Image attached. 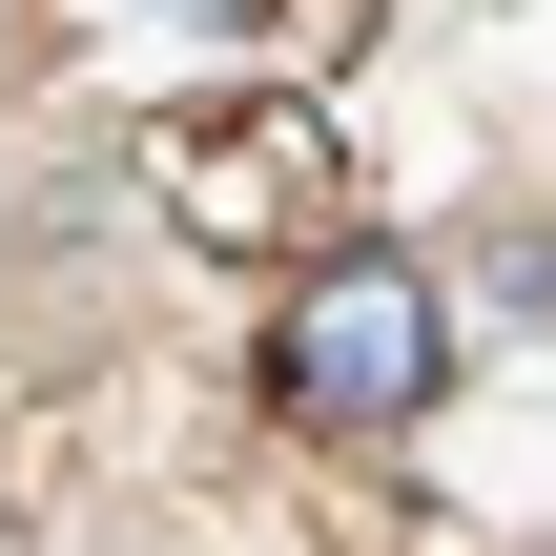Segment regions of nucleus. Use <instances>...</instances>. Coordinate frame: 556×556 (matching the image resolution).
I'll return each instance as SVG.
<instances>
[{"label":"nucleus","instance_id":"obj_1","mask_svg":"<svg viewBox=\"0 0 556 556\" xmlns=\"http://www.w3.org/2000/svg\"><path fill=\"white\" fill-rule=\"evenodd\" d=\"M454 392V309L413 248H309L289 309H268V413L289 433H413Z\"/></svg>","mask_w":556,"mask_h":556},{"label":"nucleus","instance_id":"obj_2","mask_svg":"<svg viewBox=\"0 0 556 556\" xmlns=\"http://www.w3.org/2000/svg\"><path fill=\"white\" fill-rule=\"evenodd\" d=\"M144 186H165L186 248H227V268H309V227H351V124H330L309 83H227V103H186V124L144 144Z\"/></svg>","mask_w":556,"mask_h":556}]
</instances>
